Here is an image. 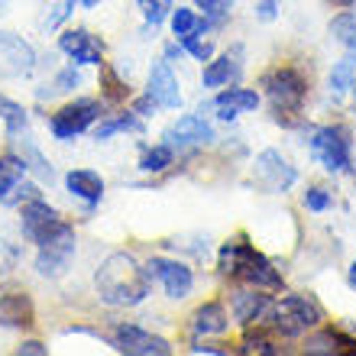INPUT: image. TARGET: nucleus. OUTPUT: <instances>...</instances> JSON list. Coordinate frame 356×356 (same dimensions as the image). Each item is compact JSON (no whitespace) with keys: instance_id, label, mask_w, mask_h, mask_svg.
Returning <instances> with one entry per match:
<instances>
[{"instance_id":"f257e3e1","label":"nucleus","mask_w":356,"mask_h":356,"mask_svg":"<svg viewBox=\"0 0 356 356\" xmlns=\"http://www.w3.org/2000/svg\"><path fill=\"white\" fill-rule=\"evenodd\" d=\"M94 295L111 305V308H136L152 295V279L146 272V263H140L133 253L104 256L101 266L94 269Z\"/></svg>"},{"instance_id":"f03ea898","label":"nucleus","mask_w":356,"mask_h":356,"mask_svg":"<svg viewBox=\"0 0 356 356\" xmlns=\"http://www.w3.org/2000/svg\"><path fill=\"white\" fill-rule=\"evenodd\" d=\"M217 272L224 279H236L243 285H256V289H266V291L285 289V279L275 269V263L269 256L259 253L246 236H234V240L220 243V250H217Z\"/></svg>"},{"instance_id":"7ed1b4c3","label":"nucleus","mask_w":356,"mask_h":356,"mask_svg":"<svg viewBox=\"0 0 356 356\" xmlns=\"http://www.w3.org/2000/svg\"><path fill=\"white\" fill-rule=\"evenodd\" d=\"M259 88H263V97L269 101V107L275 111V120L282 127H295L301 113H305V104H308V78L301 75L295 65H272L259 75Z\"/></svg>"},{"instance_id":"20e7f679","label":"nucleus","mask_w":356,"mask_h":356,"mask_svg":"<svg viewBox=\"0 0 356 356\" xmlns=\"http://www.w3.org/2000/svg\"><path fill=\"white\" fill-rule=\"evenodd\" d=\"M321 324H324V308L311 295H295V291L272 298V308L263 321V327H269L282 340H301Z\"/></svg>"},{"instance_id":"39448f33","label":"nucleus","mask_w":356,"mask_h":356,"mask_svg":"<svg viewBox=\"0 0 356 356\" xmlns=\"http://www.w3.org/2000/svg\"><path fill=\"white\" fill-rule=\"evenodd\" d=\"M308 152L330 175H356L353 165V133L343 123H324L308 130Z\"/></svg>"},{"instance_id":"423d86ee","label":"nucleus","mask_w":356,"mask_h":356,"mask_svg":"<svg viewBox=\"0 0 356 356\" xmlns=\"http://www.w3.org/2000/svg\"><path fill=\"white\" fill-rule=\"evenodd\" d=\"M101 117H104V101H97V97H75V101L62 104V107L49 117V133H52L58 143H72L75 136L91 130Z\"/></svg>"},{"instance_id":"0eeeda50","label":"nucleus","mask_w":356,"mask_h":356,"mask_svg":"<svg viewBox=\"0 0 356 356\" xmlns=\"http://www.w3.org/2000/svg\"><path fill=\"white\" fill-rule=\"evenodd\" d=\"M65 227H68V220L49 204L46 197H36V201L19 204V234L26 236L33 246H42V243H49V240H56Z\"/></svg>"},{"instance_id":"6e6552de","label":"nucleus","mask_w":356,"mask_h":356,"mask_svg":"<svg viewBox=\"0 0 356 356\" xmlns=\"http://www.w3.org/2000/svg\"><path fill=\"white\" fill-rule=\"evenodd\" d=\"M253 181L269 195H289L298 185V169L279 149H263L253 159Z\"/></svg>"},{"instance_id":"1a4fd4ad","label":"nucleus","mask_w":356,"mask_h":356,"mask_svg":"<svg viewBox=\"0 0 356 356\" xmlns=\"http://www.w3.org/2000/svg\"><path fill=\"white\" fill-rule=\"evenodd\" d=\"M107 343L123 356H169L172 353L169 340L140 327V324H113L111 334H107Z\"/></svg>"},{"instance_id":"9d476101","label":"nucleus","mask_w":356,"mask_h":356,"mask_svg":"<svg viewBox=\"0 0 356 356\" xmlns=\"http://www.w3.org/2000/svg\"><path fill=\"white\" fill-rule=\"evenodd\" d=\"M75 253H78V234H75V227L68 224L56 240L36 246L33 266H36V272L42 279H62L68 272V266H72V259H75Z\"/></svg>"},{"instance_id":"9b49d317","label":"nucleus","mask_w":356,"mask_h":356,"mask_svg":"<svg viewBox=\"0 0 356 356\" xmlns=\"http://www.w3.org/2000/svg\"><path fill=\"white\" fill-rule=\"evenodd\" d=\"M146 272L152 282H159L165 298L172 301H185L195 291V269L181 259H169V256H152L146 259Z\"/></svg>"},{"instance_id":"f8f14e48","label":"nucleus","mask_w":356,"mask_h":356,"mask_svg":"<svg viewBox=\"0 0 356 356\" xmlns=\"http://www.w3.org/2000/svg\"><path fill=\"white\" fill-rule=\"evenodd\" d=\"M217 140L214 127L197 113H185V117H178L172 120L165 130H162V143H169L172 149H195V146H211Z\"/></svg>"},{"instance_id":"ddd939ff","label":"nucleus","mask_w":356,"mask_h":356,"mask_svg":"<svg viewBox=\"0 0 356 356\" xmlns=\"http://www.w3.org/2000/svg\"><path fill=\"white\" fill-rule=\"evenodd\" d=\"M269 308H272V295L266 289L243 285V282H240L236 289H230V318H234L240 327L263 324Z\"/></svg>"},{"instance_id":"4468645a","label":"nucleus","mask_w":356,"mask_h":356,"mask_svg":"<svg viewBox=\"0 0 356 356\" xmlns=\"http://www.w3.org/2000/svg\"><path fill=\"white\" fill-rule=\"evenodd\" d=\"M243 65H246V56H243V46L234 42V46L214 56L211 62H204L201 68V85L207 91H220L227 85H240V78H243Z\"/></svg>"},{"instance_id":"2eb2a0df","label":"nucleus","mask_w":356,"mask_h":356,"mask_svg":"<svg viewBox=\"0 0 356 356\" xmlns=\"http://www.w3.org/2000/svg\"><path fill=\"white\" fill-rule=\"evenodd\" d=\"M58 49H62V56H68V62H75V65H104V56H107V46H104L101 36H94L91 29H62V36H58Z\"/></svg>"},{"instance_id":"dca6fc26","label":"nucleus","mask_w":356,"mask_h":356,"mask_svg":"<svg viewBox=\"0 0 356 356\" xmlns=\"http://www.w3.org/2000/svg\"><path fill=\"white\" fill-rule=\"evenodd\" d=\"M146 94L159 104L162 111H178L181 107V85H178L175 72H172V62L165 56L156 58L149 65V75H146Z\"/></svg>"},{"instance_id":"f3484780","label":"nucleus","mask_w":356,"mask_h":356,"mask_svg":"<svg viewBox=\"0 0 356 356\" xmlns=\"http://www.w3.org/2000/svg\"><path fill=\"white\" fill-rule=\"evenodd\" d=\"M36 65V49L17 33H0V78L29 75Z\"/></svg>"},{"instance_id":"a211bd4d","label":"nucleus","mask_w":356,"mask_h":356,"mask_svg":"<svg viewBox=\"0 0 356 356\" xmlns=\"http://www.w3.org/2000/svg\"><path fill=\"white\" fill-rule=\"evenodd\" d=\"M259 104H263V94L259 91H253V88H240V85H227L214 94L211 107H214L217 117H220L224 123H234L240 113L259 111Z\"/></svg>"},{"instance_id":"6ab92c4d","label":"nucleus","mask_w":356,"mask_h":356,"mask_svg":"<svg viewBox=\"0 0 356 356\" xmlns=\"http://www.w3.org/2000/svg\"><path fill=\"white\" fill-rule=\"evenodd\" d=\"M188 330L195 340H211V337H224L230 330V311L220 301H204L191 311L188 318Z\"/></svg>"},{"instance_id":"aec40b11","label":"nucleus","mask_w":356,"mask_h":356,"mask_svg":"<svg viewBox=\"0 0 356 356\" xmlns=\"http://www.w3.org/2000/svg\"><path fill=\"white\" fill-rule=\"evenodd\" d=\"M36 324V305L29 291H0V327L7 330H26Z\"/></svg>"},{"instance_id":"412c9836","label":"nucleus","mask_w":356,"mask_h":356,"mask_svg":"<svg viewBox=\"0 0 356 356\" xmlns=\"http://www.w3.org/2000/svg\"><path fill=\"white\" fill-rule=\"evenodd\" d=\"M305 353L311 356H340V353H356V340L343 334L340 327H314L305 334Z\"/></svg>"},{"instance_id":"4be33fe9","label":"nucleus","mask_w":356,"mask_h":356,"mask_svg":"<svg viewBox=\"0 0 356 356\" xmlns=\"http://www.w3.org/2000/svg\"><path fill=\"white\" fill-rule=\"evenodd\" d=\"M104 178L101 172H94V169H72L65 175V191L72 197H78L81 204L91 211V207H97L104 201Z\"/></svg>"},{"instance_id":"5701e85b","label":"nucleus","mask_w":356,"mask_h":356,"mask_svg":"<svg viewBox=\"0 0 356 356\" xmlns=\"http://www.w3.org/2000/svg\"><path fill=\"white\" fill-rule=\"evenodd\" d=\"M146 130V120H143L136 111H120V113H104L101 120L91 127V136L97 143H107L111 136H117V133H143Z\"/></svg>"},{"instance_id":"b1692460","label":"nucleus","mask_w":356,"mask_h":356,"mask_svg":"<svg viewBox=\"0 0 356 356\" xmlns=\"http://www.w3.org/2000/svg\"><path fill=\"white\" fill-rule=\"evenodd\" d=\"M26 172H29V165L19 152H13V149L0 152V204H7V197L26 178Z\"/></svg>"},{"instance_id":"393cba45","label":"nucleus","mask_w":356,"mask_h":356,"mask_svg":"<svg viewBox=\"0 0 356 356\" xmlns=\"http://www.w3.org/2000/svg\"><path fill=\"white\" fill-rule=\"evenodd\" d=\"M356 85V52H347L343 58H337L327 72V88H330V97H343L350 94Z\"/></svg>"},{"instance_id":"a878e982","label":"nucleus","mask_w":356,"mask_h":356,"mask_svg":"<svg viewBox=\"0 0 356 356\" xmlns=\"http://www.w3.org/2000/svg\"><path fill=\"white\" fill-rule=\"evenodd\" d=\"M0 123H3L7 140H17V136L29 133V111L23 107V104L13 101V97L0 94Z\"/></svg>"},{"instance_id":"bb28decb","label":"nucleus","mask_w":356,"mask_h":356,"mask_svg":"<svg viewBox=\"0 0 356 356\" xmlns=\"http://www.w3.org/2000/svg\"><path fill=\"white\" fill-rule=\"evenodd\" d=\"M169 26H172V36H175V39L195 36V33H207L204 17H201L195 7H172Z\"/></svg>"},{"instance_id":"cd10ccee","label":"nucleus","mask_w":356,"mask_h":356,"mask_svg":"<svg viewBox=\"0 0 356 356\" xmlns=\"http://www.w3.org/2000/svg\"><path fill=\"white\" fill-rule=\"evenodd\" d=\"M136 165H140L143 175H159V172H165L169 165H175V149H172L169 143H156V146H146Z\"/></svg>"},{"instance_id":"c85d7f7f","label":"nucleus","mask_w":356,"mask_h":356,"mask_svg":"<svg viewBox=\"0 0 356 356\" xmlns=\"http://www.w3.org/2000/svg\"><path fill=\"white\" fill-rule=\"evenodd\" d=\"M78 88H81V65H65V68H58L56 78H52V85L46 88H39L36 97L39 101H46V97H52V94H75Z\"/></svg>"},{"instance_id":"c756f323","label":"nucleus","mask_w":356,"mask_h":356,"mask_svg":"<svg viewBox=\"0 0 356 356\" xmlns=\"http://www.w3.org/2000/svg\"><path fill=\"white\" fill-rule=\"evenodd\" d=\"M327 33H330V39H334L340 49L356 52V13L353 10H340L337 17L327 23Z\"/></svg>"},{"instance_id":"7c9ffc66","label":"nucleus","mask_w":356,"mask_h":356,"mask_svg":"<svg viewBox=\"0 0 356 356\" xmlns=\"http://www.w3.org/2000/svg\"><path fill=\"white\" fill-rule=\"evenodd\" d=\"M195 10L204 17L207 23V33H214V29H224L230 23V10H234V0H191Z\"/></svg>"},{"instance_id":"2f4dec72","label":"nucleus","mask_w":356,"mask_h":356,"mask_svg":"<svg viewBox=\"0 0 356 356\" xmlns=\"http://www.w3.org/2000/svg\"><path fill=\"white\" fill-rule=\"evenodd\" d=\"M127 97H130V85L104 62L101 65V101L104 104H120V101H127Z\"/></svg>"},{"instance_id":"473e14b6","label":"nucleus","mask_w":356,"mask_h":356,"mask_svg":"<svg viewBox=\"0 0 356 356\" xmlns=\"http://www.w3.org/2000/svg\"><path fill=\"white\" fill-rule=\"evenodd\" d=\"M136 3H140L143 26H146V33H156V29L169 19L172 7H175V0H136Z\"/></svg>"},{"instance_id":"72a5a7b5","label":"nucleus","mask_w":356,"mask_h":356,"mask_svg":"<svg viewBox=\"0 0 356 356\" xmlns=\"http://www.w3.org/2000/svg\"><path fill=\"white\" fill-rule=\"evenodd\" d=\"M240 353H259V356H269V353H279L275 343L269 340V334L263 330V324H256L253 327H246L243 340H240Z\"/></svg>"},{"instance_id":"f704fd0d","label":"nucleus","mask_w":356,"mask_h":356,"mask_svg":"<svg viewBox=\"0 0 356 356\" xmlns=\"http://www.w3.org/2000/svg\"><path fill=\"white\" fill-rule=\"evenodd\" d=\"M178 46L185 49V56H191L195 62H211V58L217 56L214 39H204V33H195V36L178 39Z\"/></svg>"},{"instance_id":"c9c22d12","label":"nucleus","mask_w":356,"mask_h":356,"mask_svg":"<svg viewBox=\"0 0 356 356\" xmlns=\"http://www.w3.org/2000/svg\"><path fill=\"white\" fill-rule=\"evenodd\" d=\"M301 204L308 207L311 214H324V211L334 207V195H330L324 185H308L301 191Z\"/></svg>"},{"instance_id":"e433bc0d","label":"nucleus","mask_w":356,"mask_h":356,"mask_svg":"<svg viewBox=\"0 0 356 356\" xmlns=\"http://www.w3.org/2000/svg\"><path fill=\"white\" fill-rule=\"evenodd\" d=\"M36 197H42V191H39L36 181H19L17 188H13V195L7 197V207H19V204H26V201H36Z\"/></svg>"},{"instance_id":"4c0bfd02","label":"nucleus","mask_w":356,"mask_h":356,"mask_svg":"<svg viewBox=\"0 0 356 356\" xmlns=\"http://www.w3.org/2000/svg\"><path fill=\"white\" fill-rule=\"evenodd\" d=\"M279 10H282V0H256V19L259 23H275L279 19Z\"/></svg>"},{"instance_id":"58836bf2","label":"nucleus","mask_w":356,"mask_h":356,"mask_svg":"<svg viewBox=\"0 0 356 356\" xmlns=\"http://www.w3.org/2000/svg\"><path fill=\"white\" fill-rule=\"evenodd\" d=\"M72 10H75V3L72 0H58L56 7H52V13H49V19H46V26L49 29H56V26H62L68 17H72Z\"/></svg>"},{"instance_id":"ea45409f","label":"nucleus","mask_w":356,"mask_h":356,"mask_svg":"<svg viewBox=\"0 0 356 356\" xmlns=\"http://www.w3.org/2000/svg\"><path fill=\"white\" fill-rule=\"evenodd\" d=\"M130 111H136L143 120H149V117H156V111H162V107L152 101L149 94H140V97H133L130 101Z\"/></svg>"},{"instance_id":"a19ab883","label":"nucleus","mask_w":356,"mask_h":356,"mask_svg":"<svg viewBox=\"0 0 356 356\" xmlns=\"http://www.w3.org/2000/svg\"><path fill=\"white\" fill-rule=\"evenodd\" d=\"M188 350H191V353H207V356H227L230 353L227 347H217V343H207V340H195Z\"/></svg>"},{"instance_id":"79ce46f5","label":"nucleus","mask_w":356,"mask_h":356,"mask_svg":"<svg viewBox=\"0 0 356 356\" xmlns=\"http://www.w3.org/2000/svg\"><path fill=\"white\" fill-rule=\"evenodd\" d=\"M19 356H49V347L46 343H39V340H23L17 347Z\"/></svg>"},{"instance_id":"37998d69","label":"nucleus","mask_w":356,"mask_h":356,"mask_svg":"<svg viewBox=\"0 0 356 356\" xmlns=\"http://www.w3.org/2000/svg\"><path fill=\"white\" fill-rule=\"evenodd\" d=\"M185 56V49L178 46V39L175 42H169V46H165V58H169V62H178V58Z\"/></svg>"},{"instance_id":"c03bdc74","label":"nucleus","mask_w":356,"mask_h":356,"mask_svg":"<svg viewBox=\"0 0 356 356\" xmlns=\"http://www.w3.org/2000/svg\"><path fill=\"white\" fill-rule=\"evenodd\" d=\"M347 282H350V289L356 291V259L350 263V269H347Z\"/></svg>"},{"instance_id":"a18cd8bd","label":"nucleus","mask_w":356,"mask_h":356,"mask_svg":"<svg viewBox=\"0 0 356 356\" xmlns=\"http://www.w3.org/2000/svg\"><path fill=\"white\" fill-rule=\"evenodd\" d=\"M72 3H75V7H85V10H94L101 0H72Z\"/></svg>"},{"instance_id":"49530a36","label":"nucleus","mask_w":356,"mask_h":356,"mask_svg":"<svg viewBox=\"0 0 356 356\" xmlns=\"http://www.w3.org/2000/svg\"><path fill=\"white\" fill-rule=\"evenodd\" d=\"M7 3H10V0H0V13H3V10H7Z\"/></svg>"},{"instance_id":"de8ad7c7","label":"nucleus","mask_w":356,"mask_h":356,"mask_svg":"<svg viewBox=\"0 0 356 356\" xmlns=\"http://www.w3.org/2000/svg\"><path fill=\"white\" fill-rule=\"evenodd\" d=\"M350 94H353V104H356V85H353V91H350Z\"/></svg>"}]
</instances>
